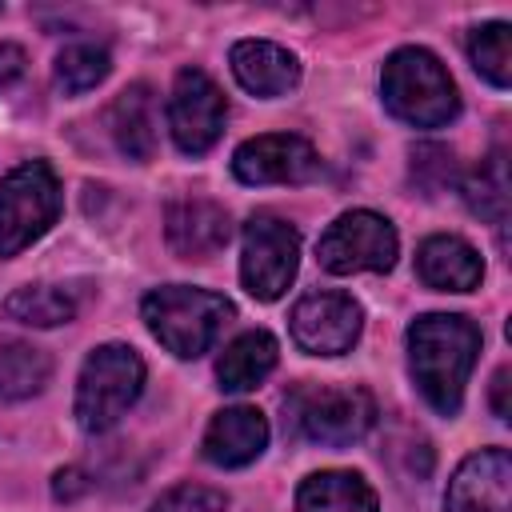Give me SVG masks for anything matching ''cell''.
Here are the masks:
<instances>
[{"label": "cell", "mask_w": 512, "mask_h": 512, "mask_svg": "<svg viewBox=\"0 0 512 512\" xmlns=\"http://www.w3.org/2000/svg\"><path fill=\"white\" fill-rule=\"evenodd\" d=\"M360 304L348 292H308L304 300H296L288 328L292 340L312 352V356H340L356 344L360 336Z\"/></svg>", "instance_id": "obj_10"}, {"label": "cell", "mask_w": 512, "mask_h": 512, "mask_svg": "<svg viewBox=\"0 0 512 512\" xmlns=\"http://www.w3.org/2000/svg\"><path fill=\"white\" fill-rule=\"evenodd\" d=\"M508 368H500L496 376H492V412L500 416V420H508Z\"/></svg>", "instance_id": "obj_28"}, {"label": "cell", "mask_w": 512, "mask_h": 512, "mask_svg": "<svg viewBox=\"0 0 512 512\" xmlns=\"http://www.w3.org/2000/svg\"><path fill=\"white\" fill-rule=\"evenodd\" d=\"M84 492H88V480H84L80 468L56 472V480H52V496H56V500H76V496H84Z\"/></svg>", "instance_id": "obj_27"}, {"label": "cell", "mask_w": 512, "mask_h": 512, "mask_svg": "<svg viewBox=\"0 0 512 512\" xmlns=\"http://www.w3.org/2000/svg\"><path fill=\"white\" fill-rule=\"evenodd\" d=\"M316 260L324 272L332 276H348V272H388L396 264V228L368 212H344L328 224V232L316 244Z\"/></svg>", "instance_id": "obj_7"}, {"label": "cell", "mask_w": 512, "mask_h": 512, "mask_svg": "<svg viewBox=\"0 0 512 512\" xmlns=\"http://www.w3.org/2000/svg\"><path fill=\"white\" fill-rule=\"evenodd\" d=\"M24 68H28L24 48H20V44H0V92L12 88V84L24 76Z\"/></svg>", "instance_id": "obj_26"}, {"label": "cell", "mask_w": 512, "mask_h": 512, "mask_svg": "<svg viewBox=\"0 0 512 512\" xmlns=\"http://www.w3.org/2000/svg\"><path fill=\"white\" fill-rule=\"evenodd\" d=\"M224 92L200 72V68H184L172 84V100H168V128L180 152L188 156H204L220 132H224Z\"/></svg>", "instance_id": "obj_9"}, {"label": "cell", "mask_w": 512, "mask_h": 512, "mask_svg": "<svg viewBox=\"0 0 512 512\" xmlns=\"http://www.w3.org/2000/svg\"><path fill=\"white\" fill-rule=\"evenodd\" d=\"M144 388V360L128 344H100L76 380V420L84 432L112 428Z\"/></svg>", "instance_id": "obj_4"}, {"label": "cell", "mask_w": 512, "mask_h": 512, "mask_svg": "<svg viewBox=\"0 0 512 512\" xmlns=\"http://www.w3.org/2000/svg\"><path fill=\"white\" fill-rule=\"evenodd\" d=\"M164 236L176 256L184 260H208L220 252L232 236V220L212 200H176L164 216Z\"/></svg>", "instance_id": "obj_13"}, {"label": "cell", "mask_w": 512, "mask_h": 512, "mask_svg": "<svg viewBox=\"0 0 512 512\" xmlns=\"http://www.w3.org/2000/svg\"><path fill=\"white\" fill-rule=\"evenodd\" d=\"M444 512H512V456L504 448L472 452L448 480Z\"/></svg>", "instance_id": "obj_12"}, {"label": "cell", "mask_w": 512, "mask_h": 512, "mask_svg": "<svg viewBox=\"0 0 512 512\" xmlns=\"http://www.w3.org/2000/svg\"><path fill=\"white\" fill-rule=\"evenodd\" d=\"M48 376H52L48 352L20 340L0 344V400H28L48 384Z\"/></svg>", "instance_id": "obj_20"}, {"label": "cell", "mask_w": 512, "mask_h": 512, "mask_svg": "<svg viewBox=\"0 0 512 512\" xmlns=\"http://www.w3.org/2000/svg\"><path fill=\"white\" fill-rule=\"evenodd\" d=\"M380 92L388 112L412 128H440L460 112L456 84L428 48L392 52L380 72Z\"/></svg>", "instance_id": "obj_3"}, {"label": "cell", "mask_w": 512, "mask_h": 512, "mask_svg": "<svg viewBox=\"0 0 512 512\" xmlns=\"http://www.w3.org/2000/svg\"><path fill=\"white\" fill-rule=\"evenodd\" d=\"M232 72L240 80V88H248L252 96H284L296 88L300 80V64L288 48L272 44V40H240L232 44Z\"/></svg>", "instance_id": "obj_15"}, {"label": "cell", "mask_w": 512, "mask_h": 512, "mask_svg": "<svg viewBox=\"0 0 512 512\" xmlns=\"http://www.w3.org/2000/svg\"><path fill=\"white\" fill-rule=\"evenodd\" d=\"M228 508V496L208 488V484H176L168 488L164 496H156L152 512H224Z\"/></svg>", "instance_id": "obj_25"}, {"label": "cell", "mask_w": 512, "mask_h": 512, "mask_svg": "<svg viewBox=\"0 0 512 512\" xmlns=\"http://www.w3.org/2000/svg\"><path fill=\"white\" fill-rule=\"evenodd\" d=\"M108 128L128 160H152L156 152V100L148 84L124 88L108 108Z\"/></svg>", "instance_id": "obj_17"}, {"label": "cell", "mask_w": 512, "mask_h": 512, "mask_svg": "<svg viewBox=\"0 0 512 512\" xmlns=\"http://www.w3.org/2000/svg\"><path fill=\"white\" fill-rule=\"evenodd\" d=\"M296 512H380V504L356 472H312L296 492Z\"/></svg>", "instance_id": "obj_18"}, {"label": "cell", "mask_w": 512, "mask_h": 512, "mask_svg": "<svg viewBox=\"0 0 512 512\" xmlns=\"http://www.w3.org/2000/svg\"><path fill=\"white\" fill-rule=\"evenodd\" d=\"M288 420L316 444H352L376 424V400L356 384H296L284 400Z\"/></svg>", "instance_id": "obj_5"}, {"label": "cell", "mask_w": 512, "mask_h": 512, "mask_svg": "<svg viewBox=\"0 0 512 512\" xmlns=\"http://www.w3.org/2000/svg\"><path fill=\"white\" fill-rule=\"evenodd\" d=\"M232 172L244 184H304L320 172V156L304 136L268 132L236 148Z\"/></svg>", "instance_id": "obj_11"}, {"label": "cell", "mask_w": 512, "mask_h": 512, "mask_svg": "<svg viewBox=\"0 0 512 512\" xmlns=\"http://www.w3.org/2000/svg\"><path fill=\"white\" fill-rule=\"evenodd\" d=\"M4 316L32 324V328H56L76 316V300H72V292L56 288V284H28L4 300Z\"/></svg>", "instance_id": "obj_21"}, {"label": "cell", "mask_w": 512, "mask_h": 512, "mask_svg": "<svg viewBox=\"0 0 512 512\" xmlns=\"http://www.w3.org/2000/svg\"><path fill=\"white\" fill-rule=\"evenodd\" d=\"M268 444V420L256 408H224L212 416L204 432V456L220 468H244L252 464Z\"/></svg>", "instance_id": "obj_14"}, {"label": "cell", "mask_w": 512, "mask_h": 512, "mask_svg": "<svg viewBox=\"0 0 512 512\" xmlns=\"http://www.w3.org/2000/svg\"><path fill=\"white\" fill-rule=\"evenodd\" d=\"M416 272L436 292H472L484 276L480 252L460 236H428L416 252Z\"/></svg>", "instance_id": "obj_16"}, {"label": "cell", "mask_w": 512, "mask_h": 512, "mask_svg": "<svg viewBox=\"0 0 512 512\" xmlns=\"http://www.w3.org/2000/svg\"><path fill=\"white\" fill-rule=\"evenodd\" d=\"M480 356V328L468 316L428 312L408 328V364L424 400L440 416H456L468 372Z\"/></svg>", "instance_id": "obj_1"}, {"label": "cell", "mask_w": 512, "mask_h": 512, "mask_svg": "<svg viewBox=\"0 0 512 512\" xmlns=\"http://www.w3.org/2000/svg\"><path fill=\"white\" fill-rule=\"evenodd\" d=\"M300 264V236L288 220L272 212H256L244 224V256H240V280L256 300H276L292 284Z\"/></svg>", "instance_id": "obj_8"}, {"label": "cell", "mask_w": 512, "mask_h": 512, "mask_svg": "<svg viewBox=\"0 0 512 512\" xmlns=\"http://www.w3.org/2000/svg\"><path fill=\"white\" fill-rule=\"evenodd\" d=\"M272 368H276V340L268 332H244L224 348V356L216 364V376H220L224 392H248Z\"/></svg>", "instance_id": "obj_19"}, {"label": "cell", "mask_w": 512, "mask_h": 512, "mask_svg": "<svg viewBox=\"0 0 512 512\" xmlns=\"http://www.w3.org/2000/svg\"><path fill=\"white\" fill-rule=\"evenodd\" d=\"M108 68H112L108 52L100 44H68L56 56V84L68 96H80V92H92L108 76Z\"/></svg>", "instance_id": "obj_24"}, {"label": "cell", "mask_w": 512, "mask_h": 512, "mask_svg": "<svg viewBox=\"0 0 512 512\" xmlns=\"http://www.w3.org/2000/svg\"><path fill=\"white\" fill-rule=\"evenodd\" d=\"M464 200L476 216L500 224L504 212H508V168H504V152H492L476 172L472 180L464 184Z\"/></svg>", "instance_id": "obj_23"}, {"label": "cell", "mask_w": 512, "mask_h": 512, "mask_svg": "<svg viewBox=\"0 0 512 512\" xmlns=\"http://www.w3.org/2000/svg\"><path fill=\"white\" fill-rule=\"evenodd\" d=\"M60 216V184L44 160H28L0 180V256L40 240Z\"/></svg>", "instance_id": "obj_6"}, {"label": "cell", "mask_w": 512, "mask_h": 512, "mask_svg": "<svg viewBox=\"0 0 512 512\" xmlns=\"http://www.w3.org/2000/svg\"><path fill=\"white\" fill-rule=\"evenodd\" d=\"M468 56H472V68L488 84H496V88L512 84V36H508V24H500V20L480 24L468 36Z\"/></svg>", "instance_id": "obj_22"}, {"label": "cell", "mask_w": 512, "mask_h": 512, "mask_svg": "<svg viewBox=\"0 0 512 512\" xmlns=\"http://www.w3.org/2000/svg\"><path fill=\"white\" fill-rule=\"evenodd\" d=\"M148 332L180 360H196L208 352L220 336V328L232 320V300L208 288H188V284H168L144 296L140 304Z\"/></svg>", "instance_id": "obj_2"}]
</instances>
